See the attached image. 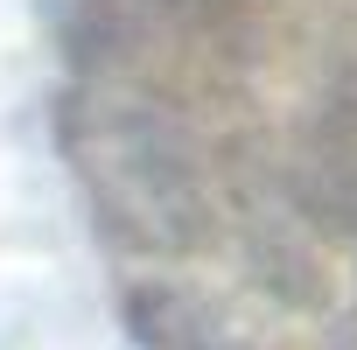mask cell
I'll list each match as a JSON object with an SVG mask.
<instances>
[{"label":"cell","instance_id":"cell-1","mask_svg":"<svg viewBox=\"0 0 357 350\" xmlns=\"http://www.w3.org/2000/svg\"><path fill=\"white\" fill-rule=\"evenodd\" d=\"M63 154L140 350H357V0H70Z\"/></svg>","mask_w":357,"mask_h":350}]
</instances>
